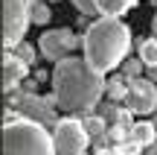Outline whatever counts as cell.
<instances>
[{
  "label": "cell",
  "mask_w": 157,
  "mask_h": 155,
  "mask_svg": "<svg viewBox=\"0 0 157 155\" xmlns=\"http://www.w3.org/2000/svg\"><path fill=\"white\" fill-rule=\"evenodd\" d=\"M29 21H32V3L29 0H3V47L6 50H15L21 44Z\"/></svg>",
  "instance_id": "277c9868"
},
{
  "label": "cell",
  "mask_w": 157,
  "mask_h": 155,
  "mask_svg": "<svg viewBox=\"0 0 157 155\" xmlns=\"http://www.w3.org/2000/svg\"><path fill=\"white\" fill-rule=\"evenodd\" d=\"M15 56H17V59H23L26 64H32V62H35V50H32V47H26V44H17V47H15Z\"/></svg>",
  "instance_id": "2e32d148"
},
{
  "label": "cell",
  "mask_w": 157,
  "mask_h": 155,
  "mask_svg": "<svg viewBox=\"0 0 157 155\" xmlns=\"http://www.w3.org/2000/svg\"><path fill=\"white\" fill-rule=\"evenodd\" d=\"M52 138H56V149L58 155H84L90 144V135L84 129L82 120L76 117H64L52 126Z\"/></svg>",
  "instance_id": "5b68a950"
},
{
  "label": "cell",
  "mask_w": 157,
  "mask_h": 155,
  "mask_svg": "<svg viewBox=\"0 0 157 155\" xmlns=\"http://www.w3.org/2000/svg\"><path fill=\"white\" fill-rule=\"evenodd\" d=\"M26 70H29V64L23 62V59H17L12 50H6V59H3V91L9 94L12 88L26 76Z\"/></svg>",
  "instance_id": "ba28073f"
},
{
  "label": "cell",
  "mask_w": 157,
  "mask_h": 155,
  "mask_svg": "<svg viewBox=\"0 0 157 155\" xmlns=\"http://www.w3.org/2000/svg\"><path fill=\"white\" fill-rule=\"evenodd\" d=\"M148 79L157 82V64H151V67H148Z\"/></svg>",
  "instance_id": "d6986e66"
},
{
  "label": "cell",
  "mask_w": 157,
  "mask_h": 155,
  "mask_svg": "<svg viewBox=\"0 0 157 155\" xmlns=\"http://www.w3.org/2000/svg\"><path fill=\"white\" fill-rule=\"evenodd\" d=\"M17 111H23V117H32V120H38V123H52L56 126V114L50 111V105L44 103V100H38V97H23L21 103H17Z\"/></svg>",
  "instance_id": "9c48e42d"
},
{
  "label": "cell",
  "mask_w": 157,
  "mask_h": 155,
  "mask_svg": "<svg viewBox=\"0 0 157 155\" xmlns=\"http://www.w3.org/2000/svg\"><path fill=\"white\" fill-rule=\"evenodd\" d=\"M76 47V35L70 32V29H50V32H44L38 38V50L44 59H50V62H61V59H67V53Z\"/></svg>",
  "instance_id": "52a82bcc"
},
{
  "label": "cell",
  "mask_w": 157,
  "mask_h": 155,
  "mask_svg": "<svg viewBox=\"0 0 157 155\" xmlns=\"http://www.w3.org/2000/svg\"><path fill=\"white\" fill-rule=\"evenodd\" d=\"M93 3H96V12L102 18H119L128 9H134L137 0H93Z\"/></svg>",
  "instance_id": "8fae6325"
},
{
  "label": "cell",
  "mask_w": 157,
  "mask_h": 155,
  "mask_svg": "<svg viewBox=\"0 0 157 155\" xmlns=\"http://www.w3.org/2000/svg\"><path fill=\"white\" fill-rule=\"evenodd\" d=\"M105 91H108V97H111V100H125V94H128V85H125V79H111Z\"/></svg>",
  "instance_id": "5bb4252c"
},
{
  "label": "cell",
  "mask_w": 157,
  "mask_h": 155,
  "mask_svg": "<svg viewBox=\"0 0 157 155\" xmlns=\"http://www.w3.org/2000/svg\"><path fill=\"white\" fill-rule=\"evenodd\" d=\"M151 32H154V35H157V15H154V18H151Z\"/></svg>",
  "instance_id": "7402d4cb"
},
{
  "label": "cell",
  "mask_w": 157,
  "mask_h": 155,
  "mask_svg": "<svg viewBox=\"0 0 157 155\" xmlns=\"http://www.w3.org/2000/svg\"><path fill=\"white\" fill-rule=\"evenodd\" d=\"M84 129L90 135V144H105L108 129H105V120L102 117H84Z\"/></svg>",
  "instance_id": "7c38bea8"
},
{
  "label": "cell",
  "mask_w": 157,
  "mask_h": 155,
  "mask_svg": "<svg viewBox=\"0 0 157 155\" xmlns=\"http://www.w3.org/2000/svg\"><path fill=\"white\" fill-rule=\"evenodd\" d=\"M140 67H143V62H128V64H125V76H128V82L140 76Z\"/></svg>",
  "instance_id": "ac0fdd59"
},
{
  "label": "cell",
  "mask_w": 157,
  "mask_h": 155,
  "mask_svg": "<svg viewBox=\"0 0 157 155\" xmlns=\"http://www.w3.org/2000/svg\"><path fill=\"white\" fill-rule=\"evenodd\" d=\"M108 82L105 73L93 70L87 59H61L52 67V100L64 114H87L102 100Z\"/></svg>",
  "instance_id": "6da1fadb"
},
{
  "label": "cell",
  "mask_w": 157,
  "mask_h": 155,
  "mask_svg": "<svg viewBox=\"0 0 157 155\" xmlns=\"http://www.w3.org/2000/svg\"><path fill=\"white\" fill-rule=\"evenodd\" d=\"M137 53H140V62L146 64V67L157 64V35H154V38H143Z\"/></svg>",
  "instance_id": "4fadbf2b"
},
{
  "label": "cell",
  "mask_w": 157,
  "mask_h": 155,
  "mask_svg": "<svg viewBox=\"0 0 157 155\" xmlns=\"http://www.w3.org/2000/svg\"><path fill=\"white\" fill-rule=\"evenodd\" d=\"M73 3L78 6V12H84V15H99V12H96V3H93V0H73Z\"/></svg>",
  "instance_id": "e0dca14e"
},
{
  "label": "cell",
  "mask_w": 157,
  "mask_h": 155,
  "mask_svg": "<svg viewBox=\"0 0 157 155\" xmlns=\"http://www.w3.org/2000/svg\"><path fill=\"white\" fill-rule=\"evenodd\" d=\"M99 155H122V149H102Z\"/></svg>",
  "instance_id": "ffe728a7"
},
{
  "label": "cell",
  "mask_w": 157,
  "mask_h": 155,
  "mask_svg": "<svg viewBox=\"0 0 157 155\" xmlns=\"http://www.w3.org/2000/svg\"><path fill=\"white\" fill-rule=\"evenodd\" d=\"M3 155H58L56 138L32 117H6Z\"/></svg>",
  "instance_id": "3957f363"
},
{
  "label": "cell",
  "mask_w": 157,
  "mask_h": 155,
  "mask_svg": "<svg viewBox=\"0 0 157 155\" xmlns=\"http://www.w3.org/2000/svg\"><path fill=\"white\" fill-rule=\"evenodd\" d=\"M157 141V126L154 123H148V120H143V123H131V144L134 146H151Z\"/></svg>",
  "instance_id": "30bf717a"
},
{
  "label": "cell",
  "mask_w": 157,
  "mask_h": 155,
  "mask_svg": "<svg viewBox=\"0 0 157 155\" xmlns=\"http://www.w3.org/2000/svg\"><path fill=\"white\" fill-rule=\"evenodd\" d=\"M146 155H157V141H154V144H151V146L146 149Z\"/></svg>",
  "instance_id": "44dd1931"
},
{
  "label": "cell",
  "mask_w": 157,
  "mask_h": 155,
  "mask_svg": "<svg viewBox=\"0 0 157 155\" xmlns=\"http://www.w3.org/2000/svg\"><path fill=\"white\" fill-rule=\"evenodd\" d=\"M125 105H128V111H134V114H151L157 108V82H151L146 76V79H131L128 82V94H125Z\"/></svg>",
  "instance_id": "8992f818"
},
{
  "label": "cell",
  "mask_w": 157,
  "mask_h": 155,
  "mask_svg": "<svg viewBox=\"0 0 157 155\" xmlns=\"http://www.w3.org/2000/svg\"><path fill=\"white\" fill-rule=\"evenodd\" d=\"M82 44L90 67L99 73H111L113 67L122 64V59L131 50V29L119 18H99L87 27Z\"/></svg>",
  "instance_id": "7a4b0ae2"
},
{
  "label": "cell",
  "mask_w": 157,
  "mask_h": 155,
  "mask_svg": "<svg viewBox=\"0 0 157 155\" xmlns=\"http://www.w3.org/2000/svg\"><path fill=\"white\" fill-rule=\"evenodd\" d=\"M32 21L35 23H47L50 21V6L47 3H32Z\"/></svg>",
  "instance_id": "9a60e30c"
}]
</instances>
